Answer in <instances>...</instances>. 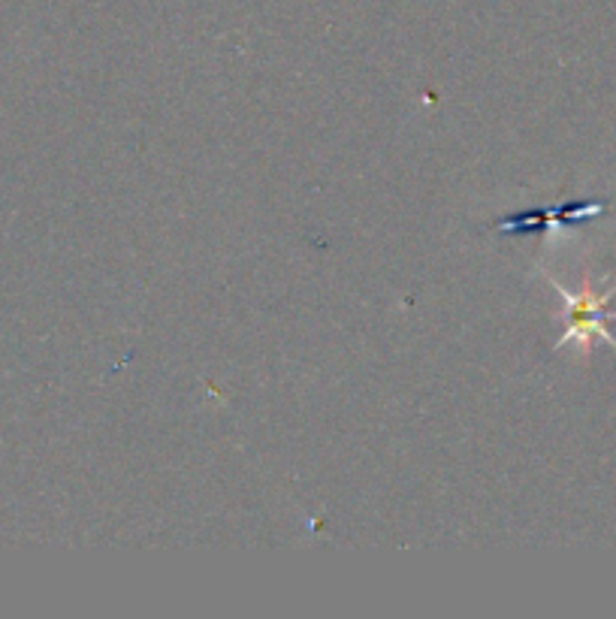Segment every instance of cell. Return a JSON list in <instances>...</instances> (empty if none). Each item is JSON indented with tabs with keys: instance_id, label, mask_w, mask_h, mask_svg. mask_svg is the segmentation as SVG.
Segmentation results:
<instances>
[{
	"instance_id": "cell-1",
	"label": "cell",
	"mask_w": 616,
	"mask_h": 619,
	"mask_svg": "<svg viewBox=\"0 0 616 619\" xmlns=\"http://www.w3.org/2000/svg\"><path fill=\"white\" fill-rule=\"evenodd\" d=\"M547 282H550V287H554L556 294L563 296L565 303V333L563 338L556 342V351L565 345H577L580 347V354L589 357L596 338L607 342V345L616 351L614 333L607 330V321H616V312H610V296L616 294V284H610L607 291H598L596 282L586 273L584 287L575 294V291H568L563 282H556L554 275H547Z\"/></svg>"
},
{
	"instance_id": "cell-2",
	"label": "cell",
	"mask_w": 616,
	"mask_h": 619,
	"mask_svg": "<svg viewBox=\"0 0 616 619\" xmlns=\"http://www.w3.org/2000/svg\"><path fill=\"white\" fill-rule=\"evenodd\" d=\"M605 212V203H568V206H559V209L541 212V215H517V218L499 220L496 227L499 230H508V236L520 230H532V227H554L559 218H589V215H598Z\"/></svg>"
}]
</instances>
